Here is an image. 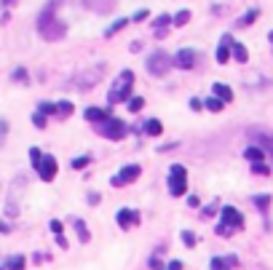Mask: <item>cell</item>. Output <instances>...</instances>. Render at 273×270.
<instances>
[{"label": "cell", "mask_w": 273, "mask_h": 270, "mask_svg": "<svg viewBox=\"0 0 273 270\" xmlns=\"http://www.w3.org/2000/svg\"><path fill=\"white\" fill-rule=\"evenodd\" d=\"M54 8H56V0H51V3L41 11V16H38V32L43 35V40H51V43H54V40H62L67 35L65 22L56 19Z\"/></svg>", "instance_id": "1"}, {"label": "cell", "mask_w": 273, "mask_h": 270, "mask_svg": "<svg viewBox=\"0 0 273 270\" xmlns=\"http://www.w3.org/2000/svg\"><path fill=\"white\" fill-rule=\"evenodd\" d=\"M132 89H134V72L132 70H123L118 80L113 83V89L107 91V102L118 105V102H129L132 99Z\"/></svg>", "instance_id": "2"}, {"label": "cell", "mask_w": 273, "mask_h": 270, "mask_svg": "<svg viewBox=\"0 0 273 270\" xmlns=\"http://www.w3.org/2000/svg\"><path fill=\"white\" fill-rule=\"evenodd\" d=\"M244 227V217L238 209H233V206H223V222L217 225V235H223V238H228V235H233L236 230H241Z\"/></svg>", "instance_id": "3"}, {"label": "cell", "mask_w": 273, "mask_h": 270, "mask_svg": "<svg viewBox=\"0 0 273 270\" xmlns=\"http://www.w3.org/2000/svg\"><path fill=\"white\" fill-rule=\"evenodd\" d=\"M172 65H174V62H172V56H169L166 51H153V54L145 59L147 72H150V75H156V78H163Z\"/></svg>", "instance_id": "4"}, {"label": "cell", "mask_w": 273, "mask_h": 270, "mask_svg": "<svg viewBox=\"0 0 273 270\" xmlns=\"http://www.w3.org/2000/svg\"><path fill=\"white\" fill-rule=\"evenodd\" d=\"M96 131H99L102 136H107V139H113V142H118V139H123V136L129 134V126L123 123V120H118V118H107L105 123H99L96 126Z\"/></svg>", "instance_id": "5"}, {"label": "cell", "mask_w": 273, "mask_h": 270, "mask_svg": "<svg viewBox=\"0 0 273 270\" xmlns=\"http://www.w3.org/2000/svg\"><path fill=\"white\" fill-rule=\"evenodd\" d=\"M187 190V171L182 163H174L169 169V193L172 195H185Z\"/></svg>", "instance_id": "6"}, {"label": "cell", "mask_w": 273, "mask_h": 270, "mask_svg": "<svg viewBox=\"0 0 273 270\" xmlns=\"http://www.w3.org/2000/svg\"><path fill=\"white\" fill-rule=\"evenodd\" d=\"M139 174H142L139 166H136V163H129V166H123V169H121V174H118V177H113L110 185L113 187H123V185H129V182H134Z\"/></svg>", "instance_id": "7"}, {"label": "cell", "mask_w": 273, "mask_h": 270, "mask_svg": "<svg viewBox=\"0 0 273 270\" xmlns=\"http://www.w3.org/2000/svg\"><path fill=\"white\" fill-rule=\"evenodd\" d=\"M196 59H198V54L193 48H180L177 54L172 56L174 67H180V70H190V67L196 65Z\"/></svg>", "instance_id": "8"}, {"label": "cell", "mask_w": 273, "mask_h": 270, "mask_svg": "<svg viewBox=\"0 0 273 270\" xmlns=\"http://www.w3.org/2000/svg\"><path fill=\"white\" fill-rule=\"evenodd\" d=\"M38 174H41L43 182H51L56 177V158L54 155H43L41 166H38Z\"/></svg>", "instance_id": "9"}, {"label": "cell", "mask_w": 273, "mask_h": 270, "mask_svg": "<svg viewBox=\"0 0 273 270\" xmlns=\"http://www.w3.org/2000/svg\"><path fill=\"white\" fill-rule=\"evenodd\" d=\"M136 222H139V211H136V209H121V211H118V225H121L123 230L134 227Z\"/></svg>", "instance_id": "10"}, {"label": "cell", "mask_w": 273, "mask_h": 270, "mask_svg": "<svg viewBox=\"0 0 273 270\" xmlns=\"http://www.w3.org/2000/svg\"><path fill=\"white\" fill-rule=\"evenodd\" d=\"M83 118H86L89 123L99 126V123H105L110 115H107V110H99V107H86V110H83Z\"/></svg>", "instance_id": "11"}, {"label": "cell", "mask_w": 273, "mask_h": 270, "mask_svg": "<svg viewBox=\"0 0 273 270\" xmlns=\"http://www.w3.org/2000/svg\"><path fill=\"white\" fill-rule=\"evenodd\" d=\"M230 45H233V38L223 35V40H220V45H217V62L220 65H225V62L230 59Z\"/></svg>", "instance_id": "12"}, {"label": "cell", "mask_w": 273, "mask_h": 270, "mask_svg": "<svg viewBox=\"0 0 273 270\" xmlns=\"http://www.w3.org/2000/svg\"><path fill=\"white\" fill-rule=\"evenodd\" d=\"M212 96H214V99H220L223 105H225V102H233V91L228 89L225 83H214L212 86Z\"/></svg>", "instance_id": "13"}, {"label": "cell", "mask_w": 273, "mask_h": 270, "mask_svg": "<svg viewBox=\"0 0 273 270\" xmlns=\"http://www.w3.org/2000/svg\"><path fill=\"white\" fill-rule=\"evenodd\" d=\"M236 262H238L236 257H214V260L209 262V268H212V270H230Z\"/></svg>", "instance_id": "14"}, {"label": "cell", "mask_w": 273, "mask_h": 270, "mask_svg": "<svg viewBox=\"0 0 273 270\" xmlns=\"http://www.w3.org/2000/svg\"><path fill=\"white\" fill-rule=\"evenodd\" d=\"M86 5L94 8V11H99V14H107V11L115 8V0H86Z\"/></svg>", "instance_id": "15"}, {"label": "cell", "mask_w": 273, "mask_h": 270, "mask_svg": "<svg viewBox=\"0 0 273 270\" xmlns=\"http://www.w3.org/2000/svg\"><path fill=\"white\" fill-rule=\"evenodd\" d=\"M230 56H233V59H236V62H241V65H244V62L249 59V51H247V45H241V43H236V40H233V45H230Z\"/></svg>", "instance_id": "16"}, {"label": "cell", "mask_w": 273, "mask_h": 270, "mask_svg": "<svg viewBox=\"0 0 273 270\" xmlns=\"http://www.w3.org/2000/svg\"><path fill=\"white\" fill-rule=\"evenodd\" d=\"M145 134H150V136H161V131H163V126H161V120L158 118H150V120H145Z\"/></svg>", "instance_id": "17"}, {"label": "cell", "mask_w": 273, "mask_h": 270, "mask_svg": "<svg viewBox=\"0 0 273 270\" xmlns=\"http://www.w3.org/2000/svg\"><path fill=\"white\" fill-rule=\"evenodd\" d=\"M99 75H102V67H96V70H91V72H86V75L78 78V83H75V86H94Z\"/></svg>", "instance_id": "18"}, {"label": "cell", "mask_w": 273, "mask_h": 270, "mask_svg": "<svg viewBox=\"0 0 273 270\" xmlns=\"http://www.w3.org/2000/svg\"><path fill=\"white\" fill-rule=\"evenodd\" d=\"M244 155H247V160H252V163H263V150H260L257 145H249L247 150H244Z\"/></svg>", "instance_id": "19"}, {"label": "cell", "mask_w": 273, "mask_h": 270, "mask_svg": "<svg viewBox=\"0 0 273 270\" xmlns=\"http://www.w3.org/2000/svg\"><path fill=\"white\" fill-rule=\"evenodd\" d=\"M257 147L263 153H271L273 155V136L271 134H257Z\"/></svg>", "instance_id": "20"}, {"label": "cell", "mask_w": 273, "mask_h": 270, "mask_svg": "<svg viewBox=\"0 0 273 270\" xmlns=\"http://www.w3.org/2000/svg\"><path fill=\"white\" fill-rule=\"evenodd\" d=\"M5 270H24V257H22V254L8 257V262H5Z\"/></svg>", "instance_id": "21"}, {"label": "cell", "mask_w": 273, "mask_h": 270, "mask_svg": "<svg viewBox=\"0 0 273 270\" xmlns=\"http://www.w3.org/2000/svg\"><path fill=\"white\" fill-rule=\"evenodd\" d=\"M56 115H59V118H70L72 115V102H56Z\"/></svg>", "instance_id": "22"}, {"label": "cell", "mask_w": 273, "mask_h": 270, "mask_svg": "<svg viewBox=\"0 0 273 270\" xmlns=\"http://www.w3.org/2000/svg\"><path fill=\"white\" fill-rule=\"evenodd\" d=\"M257 16H260V11H257V8H252V11H247V14H244L241 19L236 22V24H238V27H247V24H252V22L257 19Z\"/></svg>", "instance_id": "23"}, {"label": "cell", "mask_w": 273, "mask_h": 270, "mask_svg": "<svg viewBox=\"0 0 273 270\" xmlns=\"http://www.w3.org/2000/svg\"><path fill=\"white\" fill-rule=\"evenodd\" d=\"M126 24H129V19H118V22H113V24L105 30V38H113L118 30H123V27H126Z\"/></svg>", "instance_id": "24"}, {"label": "cell", "mask_w": 273, "mask_h": 270, "mask_svg": "<svg viewBox=\"0 0 273 270\" xmlns=\"http://www.w3.org/2000/svg\"><path fill=\"white\" fill-rule=\"evenodd\" d=\"M75 230H78V238H81L83 244L91 238V233H89V227H86V222H83V220H75Z\"/></svg>", "instance_id": "25"}, {"label": "cell", "mask_w": 273, "mask_h": 270, "mask_svg": "<svg viewBox=\"0 0 273 270\" xmlns=\"http://www.w3.org/2000/svg\"><path fill=\"white\" fill-rule=\"evenodd\" d=\"M204 107H206L209 112H220L225 105H223V102H220V99H214V96H209V99H204Z\"/></svg>", "instance_id": "26"}, {"label": "cell", "mask_w": 273, "mask_h": 270, "mask_svg": "<svg viewBox=\"0 0 273 270\" xmlns=\"http://www.w3.org/2000/svg\"><path fill=\"white\" fill-rule=\"evenodd\" d=\"M252 203L257 206L260 211H265V209L271 206V195H254V198H252Z\"/></svg>", "instance_id": "27"}, {"label": "cell", "mask_w": 273, "mask_h": 270, "mask_svg": "<svg viewBox=\"0 0 273 270\" xmlns=\"http://www.w3.org/2000/svg\"><path fill=\"white\" fill-rule=\"evenodd\" d=\"M38 112H41V115H54L56 105H54V102H41V105H38Z\"/></svg>", "instance_id": "28"}, {"label": "cell", "mask_w": 273, "mask_h": 270, "mask_svg": "<svg viewBox=\"0 0 273 270\" xmlns=\"http://www.w3.org/2000/svg\"><path fill=\"white\" fill-rule=\"evenodd\" d=\"M187 22H190V11H180V14H174L172 24H177V27H182V24H187Z\"/></svg>", "instance_id": "29"}, {"label": "cell", "mask_w": 273, "mask_h": 270, "mask_svg": "<svg viewBox=\"0 0 273 270\" xmlns=\"http://www.w3.org/2000/svg\"><path fill=\"white\" fill-rule=\"evenodd\" d=\"M126 105H129V110H132V112H139L142 107H145V99H142V96H132Z\"/></svg>", "instance_id": "30"}, {"label": "cell", "mask_w": 273, "mask_h": 270, "mask_svg": "<svg viewBox=\"0 0 273 270\" xmlns=\"http://www.w3.org/2000/svg\"><path fill=\"white\" fill-rule=\"evenodd\" d=\"M11 78H14L16 83H27V78H30V75H27V70H24V67H16V70L11 72Z\"/></svg>", "instance_id": "31"}, {"label": "cell", "mask_w": 273, "mask_h": 270, "mask_svg": "<svg viewBox=\"0 0 273 270\" xmlns=\"http://www.w3.org/2000/svg\"><path fill=\"white\" fill-rule=\"evenodd\" d=\"M89 163H91V155H81V158H75V160H72V169H78V171H81V169H86Z\"/></svg>", "instance_id": "32"}, {"label": "cell", "mask_w": 273, "mask_h": 270, "mask_svg": "<svg viewBox=\"0 0 273 270\" xmlns=\"http://www.w3.org/2000/svg\"><path fill=\"white\" fill-rule=\"evenodd\" d=\"M30 160H32V166H35V171H38V166H41V160H43V153L38 150V147H32V150H30Z\"/></svg>", "instance_id": "33"}, {"label": "cell", "mask_w": 273, "mask_h": 270, "mask_svg": "<svg viewBox=\"0 0 273 270\" xmlns=\"http://www.w3.org/2000/svg\"><path fill=\"white\" fill-rule=\"evenodd\" d=\"M166 24H172V16H169V14H161V16L156 19V27H158V30H163Z\"/></svg>", "instance_id": "34"}, {"label": "cell", "mask_w": 273, "mask_h": 270, "mask_svg": "<svg viewBox=\"0 0 273 270\" xmlns=\"http://www.w3.org/2000/svg\"><path fill=\"white\" fill-rule=\"evenodd\" d=\"M182 244H185V246H196V235H193L190 230H182Z\"/></svg>", "instance_id": "35"}, {"label": "cell", "mask_w": 273, "mask_h": 270, "mask_svg": "<svg viewBox=\"0 0 273 270\" xmlns=\"http://www.w3.org/2000/svg\"><path fill=\"white\" fill-rule=\"evenodd\" d=\"M252 171L254 174H271V169L265 163H252Z\"/></svg>", "instance_id": "36"}, {"label": "cell", "mask_w": 273, "mask_h": 270, "mask_svg": "<svg viewBox=\"0 0 273 270\" xmlns=\"http://www.w3.org/2000/svg\"><path fill=\"white\" fill-rule=\"evenodd\" d=\"M32 123H35L38 129H43V126H46V115H41V112H35V115H32Z\"/></svg>", "instance_id": "37"}, {"label": "cell", "mask_w": 273, "mask_h": 270, "mask_svg": "<svg viewBox=\"0 0 273 270\" xmlns=\"http://www.w3.org/2000/svg\"><path fill=\"white\" fill-rule=\"evenodd\" d=\"M48 227L54 230V235H62V222H59V220H51V225H48Z\"/></svg>", "instance_id": "38"}, {"label": "cell", "mask_w": 273, "mask_h": 270, "mask_svg": "<svg viewBox=\"0 0 273 270\" xmlns=\"http://www.w3.org/2000/svg\"><path fill=\"white\" fill-rule=\"evenodd\" d=\"M201 107H204V102H201V99H196V96H193V99H190V110H201Z\"/></svg>", "instance_id": "39"}, {"label": "cell", "mask_w": 273, "mask_h": 270, "mask_svg": "<svg viewBox=\"0 0 273 270\" xmlns=\"http://www.w3.org/2000/svg\"><path fill=\"white\" fill-rule=\"evenodd\" d=\"M214 211H217V203H209V206H206V209H204V214H206V217H212V214H214Z\"/></svg>", "instance_id": "40"}, {"label": "cell", "mask_w": 273, "mask_h": 270, "mask_svg": "<svg viewBox=\"0 0 273 270\" xmlns=\"http://www.w3.org/2000/svg\"><path fill=\"white\" fill-rule=\"evenodd\" d=\"M147 16H150L147 11H136V14H134V22H142V19H147Z\"/></svg>", "instance_id": "41"}, {"label": "cell", "mask_w": 273, "mask_h": 270, "mask_svg": "<svg viewBox=\"0 0 273 270\" xmlns=\"http://www.w3.org/2000/svg\"><path fill=\"white\" fill-rule=\"evenodd\" d=\"M166 270H182V262H180V260L169 262V265H166Z\"/></svg>", "instance_id": "42"}, {"label": "cell", "mask_w": 273, "mask_h": 270, "mask_svg": "<svg viewBox=\"0 0 273 270\" xmlns=\"http://www.w3.org/2000/svg\"><path fill=\"white\" fill-rule=\"evenodd\" d=\"M56 244H59L62 249H67V246H70V244H67V238H65V235H56Z\"/></svg>", "instance_id": "43"}, {"label": "cell", "mask_w": 273, "mask_h": 270, "mask_svg": "<svg viewBox=\"0 0 273 270\" xmlns=\"http://www.w3.org/2000/svg\"><path fill=\"white\" fill-rule=\"evenodd\" d=\"M198 203H201V201H198L196 195H187V206H198Z\"/></svg>", "instance_id": "44"}, {"label": "cell", "mask_w": 273, "mask_h": 270, "mask_svg": "<svg viewBox=\"0 0 273 270\" xmlns=\"http://www.w3.org/2000/svg\"><path fill=\"white\" fill-rule=\"evenodd\" d=\"M150 268L158 270V268H161V260H158V257H153V260H150Z\"/></svg>", "instance_id": "45"}, {"label": "cell", "mask_w": 273, "mask_h": 270, "mask_svg": "<svg viewBox=\"0 0 273 270\" xmlns=\"http://www.w3.org/2000/svg\"><path fill=\"white\" fill-rule=\"evenodd\" d=\"M89 203H99V195H96V193H89Z\"/></svg>", "instance_id": "46"}, {"label": "cell", "mask_w": 273, "mask_h": 270, "mask_svg": "<svg viewBox=\"0 0 273 270\" xmlns=\"http://www.w3.org/2000/svg\"><path fill=\"white\" fill-rule=\"evenodd\" d=\"M0 233H11V227H8V225H5V222H3V220H0Z\"/></svg>", "instance_id": "47"}, {"label": "cell", "mask_w": 273, "mask_h": 270, "mask_svg": "<svg viewBox=\"0 0 273 270\" xmlns=\"http://www.w3.org/2000/svg\"><path fill=\"white\" fill-rule=\"evenodd\" d=\"M16 3V0H3V5H14Z\"/></svg>", "instance_id": "48"}, {"label": "cell", "mask_w": 273, "mask_h": 270, "mask_svg": "<svg viewBox=\"0 0 273 270\" xmlns=\"http://www.w3.org/2000/svg\"><path fill=\"white\" fill-rule=\"evenodd\" d=\"M268 40H271V43H273V30H271V32H268Z\"/></svg>", "instance_id": "49"}]
</instances>
